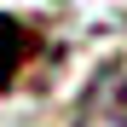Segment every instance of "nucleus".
<instances>
[{"mask_svg":"<svg viewBox=\"0 0 127 127\" xmlns=\"http://www.w3.org/2000/svg\"><path fill=\"white\" fill-rule=\"evenodd\" d=\"M75 127H127V58L98 64L75 104Z\"/></svg>","mask_w":127,"mask_h":127,"instance_id":"obj_1","label":"nucleus"},{"mask_svg":"<svg viewBox=\"0 0 127 127\" xmlns=\"http://www.w3.org/2000/svg\"><path fill=\"white\" fill-rule=\"evenodd\" d=\"M23 46H29L23 23H12V17H0V87H12V81H17V64L29 58Z\"/></svg>","mask_w":127,"mask_h":127,"instance_id":"obj_2","label":"nucleus"}]
</instances>
